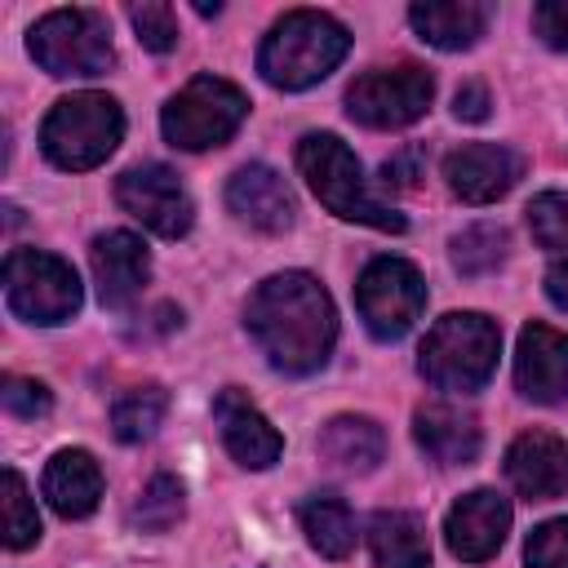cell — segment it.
<instances>
[{
  "label": "cell",
  "mask_w": 568,
  "mask_h": 568,
  "mask_svg": "<svg viewBox=\"0 0 568 568\" xmlns=\"http://www.w3.org/2000/svg\"><path fill=\"white\" fill-rule=\"evenodd\" d=\"M0 404H4V413H13V417H44V413L53 408V395H49L44 382L9 373V377L0 382Z\"/></svg>",
  "instance_id": "32"
},
{
  "label": "cell",
  "mask_w": 568,
  "mask_h": 568,
  "mask_svg": "<svg viewBox=\"0 0 568 568\" xmlns=\"http://www.w3.org/2000/svg\"><path fill=\"white\" fill-rule=\"evenodd\" d=\"M506 244H510L506 240V226L475 222V226H466V231L453 235L448 253H453V266L462 275H488V271H497L506 262Z\"/></svg>",
  "instance_id": "27"
},
{
  "label": "cell",
  "mask_w": 568,
  "mask_h": 568,
  "mask_svg": "<svg viewBox=\"0 0 568 568\" xmlns=\"http://www.w3.org/2000/svg\"><path fill=\"white\" fill-rule=\"evenodd\" d=\"M506 532H510V501L493 488H475V493L457 497L444 519V541L466 564L493 559L497 546L506 541Z\"/></svg>",
  "instance_id": "14"
},
{
  "label": "cell",
  "mask_w": 568,
  "mask_h": 568,
  "mask_svg": "<svg viewBox=\"0 0 568 568\" xmlns=\"http://www.w3.org/2000/svg\"><path fill=\"white\" fill-rule=\"evenodd\" d=\"M213 422H217V430H222L226 453H231L240 466L266 470V466L280 462V453H284L280 430L266 422V413H262L240 386L217 390V399H213Z\"/></svg>",
  "instance_id": "15"
},
{
  "label": "cell",
  "mask_w": 568,
  "mask_h": 568,
  "mask_svg": "<svg viewBox=\"0 0 568 568\" xmlns=\"http://www.w3.org/2000/svg\"><path fill=\"white\" fill-rule=\"evenodd\" d=\"M129 22L138 31V44L151 49V53H169L178 44V13H173V4H160V0L129 4Z\"/></svg>",
  "instance_id": "30"
},
{
  "label": "cell",
  "mask_w": 568,
  "mask_h": 568,
  "mask_svg": "<svg viewBox=\"0 0 568 568\" xmlns=\"http://www.w3.org/2000/svg\"><path fill=\"white\" fill-rule=\"evenodd\" d=\"M182 510H186V488H182V479L155 475V479L138 493V501H133V510H129V524L142 528V532H164V528H173V524L182 519Z\"/></svg>",
  "instance_id": "28"
},
{
  "label": "cell",
  "mask_w": 568,
  "mask_h": 568,
  "mask_svg": "<svg viewBox=\"0 0 568 568\" xmlns=\"http://www.w3.org/2000/svg\"><path fill=\"white\" fill-rule=\"evenodd\" d=\"M546 297H550L559 311H568V253H559V257L550 262V271H546Z\"/></svg>",
  "instance_id": "36"
},
{
  "label": "cell",
  "mask_w": 568,
  "mask_h": 568,
  "mask_svg": "<svg viewBox=\"0 0 568 568\" xmlns=\"http://www.w3.org/2000/svg\"><path fill=\"white\" fill-rule=\"evenodd\" d=\"M351 49V31L320 9H293L271 22L262 49H257V71L271 89L297 93L320 84Z\"/></svg>",
  "instance_id": "2"
},
{
  "label": "cell",
  "mask_w": 568,
  "mask_h": 568,
  "mask_svg": "<svg viewBox=\"0 0 568 568\" xmlns=\"http://www.w3.org/2000/svg\"><path fill=\"white\" fill-rule=\"evenodd\" d=\"M532 27H537V36L550 49H564L568 53V0H541L532 9Z\"/></svg>",
  "instance_id": "33"
},
{
  "label": "cell",
  "mask_w": 568,
  "mask_h": 568,
  "mask_svg": "<svg viewBox=\"0 0 568 568\" xmlns=\"http://www.w3.org/2000/svg\"><path fill=\"white\" fill-rule=\"evenodd\" d=\"M315 453L333 466V470H346V475H368L382 453H386V435L373 417H355V413H342L333 422L320 426L315 435Z\"/></svg>",
  "instance_id": "22"
},
{
  "label": "cell",
  "mask_w": 568,
  "mask_h": 568,
  "mask_svg": "<svg viewBox=\"0 0 568 568\" xmlns=\"http://www.w3.org/2000/svg\"><path fill=\"white\" fill-rule=\"evenodd\" d=\"M31 58L49 75H102L115 62L111 27L98 9H53L27 36Z\"/></svg>",
  "instance_id": "7"
},
{
  "label": "cell",
  "mask_w": 568,
  "mask_h": 568,
  "mask_svg": "<svg viewBox=\"0 0 568 568\" xmlns=\"http://www.w3.org/2000/svg\"><path fill=\"white\" fill-rule=\"evenodd\" d=\"M524 559L528 568H568V515L537 524L524 546Z\"/></svg>",
  "instance_id": "31"
},
{
  "label": "cell",
  "mask_w": 568,
  "mask_h": 568,
  "mask_svg": "<svg viewBox=\"0 0 568 568\" xmlns=\"http://www.w3.org/2000/svg\"><path fill=\"white\" fill-rule=\"evenodd\" d=\"M488 89L479 84V80H466L457 93H453V115L457 120H466V124H479V120H488Z\"/></svg>",
  "instance_id": "34"
},
{
  "label": "cell",
  "mask_w": 568,
  "mask_h": 568,
  "mask_svg": "<svg viewBox=\"0 0 568 568\" xmlns=\"http://www.w3.org/2000/svg\"><path fill=\"white\" fill-rule=\"evenodd\" d=\"M0 524H4V546L9 550H27L40 541V515H36V501L27 493V479L4 466L0 475Z\"/></svg>",
  "instance_id": "26"
},
{
  "label": "cell",
  "mask_w": 568,
  "mask_h": 568,
  "mask_svg": "<svg viewBox=\"0 0 568 568\" xmlns=\"http://www.w3.org/2000/svg\"><path fill=\"white\" fill-rule=\"evenodd\" d=\"M382 178H386V186H417V178H422V151L417 146H404L399 155H390L382 164Z\"/></svg>",
  "instance_id": "35"
},
{
  "label": "cell",
  "mask_w": 568,
  "mask_h": 568,
  "mask_svg": "<svg viewBox=\"0 0 568 568\" xmlns=\"http://www.w3.org/2000/svg\"><path fill=\"white\" fill-rule=\"evenodd\" d=\"M4 302L27 324H67L80 311V280L71 262L44 248H13L4 257Z\"/></svg>",
  "instance_id": "8"
},
{
  "label": "cell",
  "mask_w": 568,
  "mask_h": 568,
  "mask_svg": "<svg viewBox=\"0 0 568 568\" xmlns=\"http://www.w3.org/2000/svg\"><path fill=\"white\" fill-rule=\"evenodd\" d=\"M413 439L417 448L439 466H466L479 457V417L462 404L430 399L413 413Z\"/></svg>",
  "instance_id": "19"
},
{
  "label": "cell",
  "mask_w": 568,
  "mask_h": 568,
  "mask_svg": "<svg viewBox=\"0 0 568 568\" xmlns=\"http://www.w3.org/2000/svg\"><path fill=\"white\" fill-rule=\"evenodd\" d=\"M368 550L377 568H430V537L417 510H377L368 519Z\"/></svg>",
  "instance_id": "23"
},
{
  "label": "cell",
  "mask_w": 568,
  "mask_h": 568,
  "mask_svg": "<svg viewBox=\"0 0 568 568\" xmlns=\"http://www.w3.org/2000/svg\"><path fill=\"white\" fill-rule=\"evenodd\" d=\"M355 306L377 342H399L426 311L422 271L404 257H373L355 280Z\"/></svg>",
  "instance_id": "9"
},
{
  "label": "cell",
  "mask_w": 568,
  "mask_h": 568,
  "mask_svg": "<svg viewBox=\"0 0 568 568\" xmlns=\"http://www.w3.org/2000/svg\"><path fill=\"white\" fill-rule=\"evenodd\" d=\"M430 98H435V80L426 67L417 62L377 67L346 89V115L364 129H404L426 115Z\"/></svg>",
  "instance_id": "10"
},
{
  "label": "cell",
  "mask_w": 568,
  "mask_h": 568,
  "mask_svg": "<svg viewBox=\"0 0 568 568\" xmlns=\"http://www.w3.org/2000/svg\"><path fill=\"white\" fill-rule=\"evenodd\" d=\"M519 178H524V155L510 151L506 142H466L444 160V182L466 204H493Z\"/></svg>",
  "instance_id": "12"
},
{
  "label": "cell",
  "mask_w": 568,
  "mask_h": 568,
  "mask_svg": "<svg viewBox=\"0 0 568 568\" xmlns=\"http://www.w3.org/2000/svg\"><path fill=\"white\" fill-rule=\"evenodd\" d=\"M115 204L164 240L186 235L195 222V204H191L186 186L178 182V173L169 164H155V160L129 164L115 178Z\"/></svg>",
  "instance_id": "11"
},
{
  "label": "cell",
  "mask_w": 568,
  "mask_h": 568,
  "mask_svg": "<svg viewBox=\"0 0 568 568\" xmlns=\"http://www.w3.org/2000/svg\"><path fill=\"white\" fill-rule=\"evenodd\" d=\"M248 115V98L222 80V75H195L186 80L160 111V129L182 151H209L222 146Z\"/></svg>",
  "instance_id": "6"
},
{
  "label": "cell",
  "mask_w": 568,
  "mask_h": 568,
  "mask_svg": "<svg viewBox=\"0 0 568 568\" xmlns=\"http://www.w3.org/2000/svg\"><path fill=\"white\" fill-rule=\"evenodd\" d=\"M244 328L271 368L306 377L324 368L337 342V311L324 284L306 271H280L262 280L244 302Z\"/></svg>",
  "instance_id": "1"
},
{
  "label": "cell",
  "mask_w": 568,
  "mask_h": 568,
  "mask_svg": "<svg viewBox=\"0 0 568 568\" xmlns=\"http://www.w3.org/2000/svg\"><path fill=\"white\" fill-rule=\"evenodd\" d=\"M297 515H302L306 541H311L324 559H346V555L355 550V515H351V506H346L342 497L315 493V497L302 501Z\"/></svg>",
  "instance_id": "24"
},
{
  "label": "cell",
  "mask_w": 568,
  "mask_h": 568,
  "mask_svg": "<svg viewBox=\"0 0 568 568\" xmlns=\"http://www.w3.org/2000/svg\"><path fill=\"white\" fill-rule=\"evenodd\" d=\"M89 266H93V284H98V297L106 311H129L151 280V253H146L142 235H133V231L93 235Z\"/></svg>",
  "instance_id": "13"
},
{
  "label": "cell",
  "mask_w": 568,
  "mask_h": 568,
  "mask_svg": "<svg viewBox=\"0 0 568 568\" xmlns=\"http://www.w3.org/2000/svg\"><path fill=\"white\" fill-rule=\"evenodd\" d=\"M515 386L532 404L568 399V333L550 324H524L515 346Z\"/></svg>",
  "instance_id": "16"
},
{
  "label": "cell",
  "mask_w": 568,
  "mask_h": 568,
  "mask_svg": "<svg viewBox=\"0 0 568 568\" xmlns=\"http://www.w3.org/2000/svg\"><path fill=\"white\" fill-rule=\"evenodd\" d=\"M297 173L306 178V186L315 191V200H320L328 213H337V217H346V222H359V226H373V231H386V235L408 231L404 213L386 209V204L368 191L364 169H359V160L346 151L342 138H333V133H306V138L297 142Z\"/></svg>",
  "instance_id": "3"
},
{
  "label": "cell",
  "mask_w": 568,
  "mask_h": 568,
  "mask_svg": "<svg viewBox=\"0 0 568 568\" xmlns=\"http://www.w3.org/2000/svg\"><path fill=\"white\" fill-rule=\"evenodd\" d=\"M497 351H501V333L488 315L453 311V315L430 324V333L417 351V368L435 390L466 395V390H479L493 377Z\"/></svg>",
  "instance_id": "4"
},
{
  "label": "cell",
  "mask_w": 568,
  "mask_h": 568,
  "mask_svg": "<svg viewBox=\"0 0 568 568\" xmlns=\"http://www.w3.org/2000/svg\"><path fill=\"white\" fill-rule=\"evenodd\" d=\"M488 18L493 9L484 0H417L408 9V22L413 31L444 49V53H457V49H470L484 31H488Z\"/></svg>",
  "instance_id": "20"
},
{
  "label": "cell",
  "mask_w": 568,
  "mask_h": 568,
  "mask_svg": "<svg viewBox=\"0 0 568 568\" xmlns=\"http://www.w3.org/2000/svg\"><path fill=\"white\" fill-rule=\"evenodd\" d=\"M506 479L515 484V493L532 501L564 497L568 493V439L550 430H524L506 448Z\"/></svg>",
  "instance_id": "17"
},
{
  "label": "cell",
  "mask_w": 568,
  "mask_h": 568,
  "mask_svg": "<svg viewBox=\"0 0 568 568\" xmlns=\"http://www.w3.org/2000/svg\"><path fill=\"white\" fill-rule=\"evenodd\" d=\"M169 413V395L160 386H129L111 404V430L120 444H142L155 435V426Z\"/></svg>",
  "instance_id": "25"
},
{
  "label": "cell",
  "mask_w": 568,
  "mask_h": 568,
  "mask_svg": "<svg viewBox=\"0 0 568 568\" xmlns=\"http://www.w3.org/2000/svg\"><path fill=\"white\" fill-rule=\"evenodd\" d=\"M528 231L541 248L568 253V191H541L528 204Z\"/></svg>",
  "instance_id": "29"
},
{
  "label": "cell",
  "mask_w": 568,
  "mask_h": 568,
  "mask_svg": "<svg viewBox=\"0 0 568 568\" xmlns=\"http://www.w3.org/2000/svg\"><path fill=\"white\" fill-rule=\"evenodd\" d=\"M226 209L248 222L253 231H266V235H280L293 226V191L288 182L271 169V164H244L231 173L226 182Z\"/></svg>",
  "instance_id": "18"
},
{
  "label": "cell",
  "mask_w": 568,
  "mask_h": 568,
  "mask_svg": "<svg viewBox=\"0 0 568 568\" xmlns=\"http://www.w3.org/2000/svg\"><path fill=\"white\" fill-rule=\"evenodd\" d=\"M49 506L62 515V519H84L93 515L98 497H102V470L93 462V453L84 448H58L44 466V479H40Z\"/></svg>",
  "instance_id": "21"
},
{
  "label": "cell",
  "mask_w": 568,
  "mask_h": 568,
  "mask_svg": "<svg viewBox=\"0 0 568 568\" xmlns=\"http://www.w3.org/2000/svg\"><path fill=\"white\" fill-rule=\"evenodd\" d=\"M124 138V111L111 93H67L53 102V111L40 124V151L49 155V164L80 173V169H98Z\"/></svg>",
  "instance_id": "5"
}]
</instances>
